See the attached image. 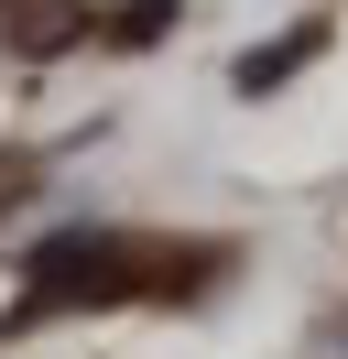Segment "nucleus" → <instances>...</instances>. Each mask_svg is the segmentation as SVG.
<instances>
[{"mask_svg": "<svg viewBox=\"0 0 348 359\" xmlns=\"http://www.w3.org/2000/svg\"><path fill=\"white\" fill-rule=\"evenodd\" d=\"M316 55H326V22H294L283 44H250V55H239V98H272L283 76H304Z\"/></svg>", "mask_w": 348, "mask_h": 359, "instance_id": "1", "label": "nucleus"}, {"mask_svg": "<svg viewBox=\"0 0 348 359\" xmlns=\"http://www.w3.org/2000/svg\"><path fill=\"white\" fill-rule=\"evenodd\" d=\"M163 22H174V0H120V22H109V44H152Z\"/></svg>", "mask_w": 348, "mask_h": 359, "instance_id": "2", "label": "nucleus"}]
</instances>
